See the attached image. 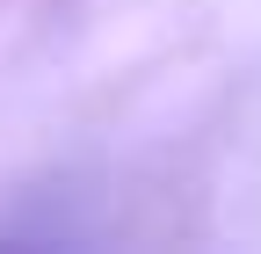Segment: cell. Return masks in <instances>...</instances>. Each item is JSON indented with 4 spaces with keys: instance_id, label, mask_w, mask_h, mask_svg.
I'll use <instances>...</instances> for the list:
<instances>
[]
</instances>
